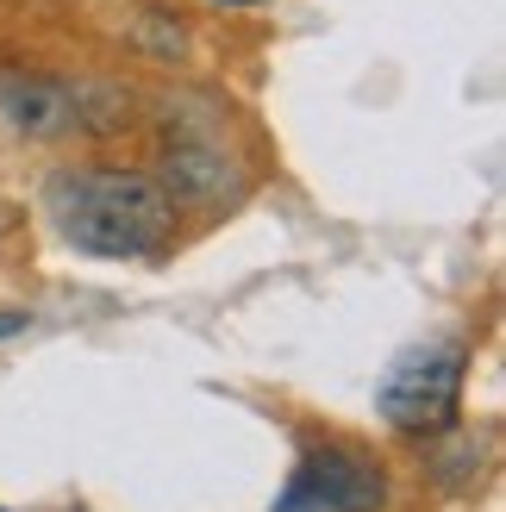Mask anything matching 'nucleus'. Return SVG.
Masks as SVG:
<instances>
[{
  "instance_id": "1",
  "label": "nucleus",
  "mask_w": 506,
  "mask_h": 512,
  "mask_svg": "<svg viewBox=\"0 0 506 512\" xmlns=\"http://www.w3.org/2000/svg\"><path fill=\"white\" fill-rule=\"evenodd\" d=\"M44 213L63 244L113 263H138L169 244L175 207L144 169H57L44 182Z\"/></svg>"
},
{
  "instance_id": "2",
  "label": "nucleus",
  "mask_w": 506,
  "mask_h": 512,
  "mask_svg": "<svg viewBox=\"0 0 506 512\" xmlns=\"http://www.w3.org/2000/svg\"><path fill=\"white\" fill-rule=\"evenodd\" d=\"M463 381H469V350L457 338L413 344L375 381V413L400 438H444V431H457Z\"/></svg>"
},
{
  "instance_id": "3",
  "label": "nucleus",
  "mask_w": 506,
  "mask_h": 512,
  "mask_svg": "<svg viewBox=\"0 0 506 512\" xmlns=\"http://www.w3.org/2000/svg\"><path fill=\"white\" fill-rule=\"evenodd\" d=\"M382 506H388V469L363 444L344 438L300 450L288 488L275 500V512H382Z\"/></svg>"
},
{
  "instance_id": "4",
  "label": "nucleus",
  "mask_w": 506,
  "mask_h": 512,
  "mask_svg": "<svg viewBox=\"0 0 506 512\" xmlns=\"http://www.w3.org/2000/svg\"><path fill=\"white\" fill-rule=\"evenodd\" d=\"M157 188L169 194V207H175V200H188V207H207V200H225V194L238 188V157L225 150L213 113H169Z\"/></svg>"
},
{
  "instance_id": "5",
  "label": "nucleus",
  "mask_w": 506,
  "mask_h": 512,
  "mask_svg": "<svg viewBox=\"0 0 506 512\" xmlns=\"http://www.w3.org/2000/svg\"><path fill=\"white\" fill-rule=\"evenodd\" d=\"M0 119L25 138H63L75 132V82L38 69H0Z\"/></svg>"
},
{
  "instance_id": "6",
  "label": "nucleus",
  "mask_w": 506,
  "mask_h": 512,
  "mask_svg": "<svg viewBox=\"0 0 506 512\" xmlns=\"http://www.w3.org/2000/svg\"><path fill=\"white\" fill-rule=\"evenodd\" d=\"M475 469H482V444H475V438H457V450H444L432 463V475L444 481V488H463Z\"/></svg>"
},
{
  "instance_id": "7",
  "label": "nucleus",
  "mask_w": 506,
  "mask_h": 512,
  "mask_svg": "<svg viewBox=\"0 0 506 512\" xmlns=\"http://www.w3.org/2000/svg\"><path fill=\"white\" fill-rule=\"evenodd\" d=\"M25 331V313H0V338H19Z\"/></svg>"
},
{
  "instance_id": "8",
  "label": "nucleus",
  "mask_w": 506,
  "mask_h": 512,
  "mask_svg": "<svg viewBox=\"0 0 506 512\" xmlns=\"http://www.w3.org/2000/svg\"><path fill=\"white\" fill-rule=\"evenodd\" d=\"M225 7H257V0H225Z\"/></svg>"
}]
</instances>
